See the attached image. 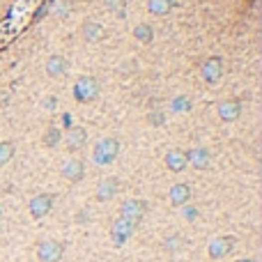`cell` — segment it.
<instances>
[{
	"instance_id": "obj_3",
	"label": "cell",
	"mask_w": 262,
	"mask_h": 262,
	"mask_svg": "<svg viewBox=\"0 0 262 262\" xmlns=\"http://www.w3.org/2000/svg\"><path fill=\"white\" fill-rule=\"evenodd\" d=\"M62 256H65V242L44 239L37 244V260L39 262H60Z\"/></svg>"
},
{
	"instance_id": "obj_22",
	"label": "cell",
	"mask_w": 262,
	"mask_h": 262,
	"mask_svg": "<svg viewBox=\"0 0 262 262\" xmlns=\"http://www.w3.org/2000/svg\"><path fill=\"white\" fill-rule=\"evenodd\" d=\"M163 249L170 251V253H177V251L184 249V237H182V235H173V237H168L166 242H163Z\"/></svg>"
},
{
	"instance_id": "obj_20",
	"label": "cell",
	"mask_w": 262,
	"mask_h": 262,
	"mask_svg": "<svg viewBox=\"0 0 262 262\" xmlns=\"http://www.w3.org/2000/svg\"><path fill=\"white\" fill-rule=\"evenodd\" d=\"M16 154V145L14 140H0V168L7 166Z\"/></svg>"
},
{
	"instance_id": "obj_19",
	"label": "cell",
	"mask_w": 262,
	"mask_h": 262,
	"mask_svg": "<svg viewBox=\"0 0 262 262\" xmlns=\"http://www.w3.org/2000/svg\"><path fill=\"white\" fill-rule=\"evenodd\" d=\"M133 39L140 44H152L154 42V28L149 23H138L133 28Z\"/></svg>"
},
{
	"instance_id": "obj_29",
	"label": "cell",
	"mask_w": 262,
	"mask_h": 262,
	"mask_svg": "<svg viewBox=\"0 0 262 262\" xmlns=\"http://www.w3.org/2000/svg\"><path fill=\"white\" fill-rule=\"evenodd\" d=\"M235 262H256V260H251V258H246V260H235Z\"/></svg>"
},
{
	"instance_id": "obj_4",
	"label": "cell",
	"mask_w": 262,
	"mask_h": 262,
	"mask_svg": "<svg viewBox=\"0 0 262 262\" xmlns=\"http://www.w3.org/2000/svg\"><path fill=\"white\" fill-rule=\"evenodd\" d=\"M223 72H226V65H223L221 55H209L203 65H200V78L209 85L219 83L221 78H223Z\"/></svg>"
},
{
	"instance_id": "obj_27",
	"label": "cell",
	"mask_w": 262,
	"mask_h": 262,
	"mask_svg": "<svg viewBox=\"0 0 262 262\" xmlns=\"http://www.w3.org/2000/svg\"><path fill=\"white\" fill-rule=\"evenodd\" d=\"M122 5H125L122 0H108V7H111L113 12H118V16H120V18H125V12H122Z\"/></svg>"
},
{
	"instance_id": "obj_23",
	"label": "cell",
	"mask_w": 262,
	"mask_h": 262,
	"mask_svg": "<svg viewBox=\"0 0 262 262\" xmlns=\"http://www.w3.org/2000/svg\"><path fill=\"white\" fill-rule=\"evenodd\" d=\"M173 111L175 113H184V111H191V99L186 97H177L173 102Z\"/></svg>"
},
{
	"instance_id": "obj_26",
	"label": "cell",
	"mask_w": 262,
	"mask_h": 262,
	"mask_svg": "<svg viewBox=\"0 0 262 262\" xmlns=\"http://www.w3.org/2000/svg\"><path fill=\"white\" fill-rule=\"evenodd\" d=\"M182 209H184V219L186 221H196L198 219V209L193 207V205H184Z\"/></svg>"
},
{
	"instance_id": "obj_10",
	"label": "cell",
	"mask_w": 262,
	"mask_h": 262,
	"mask_svg": "<svg viewBox=\"0 0 262 262\" xmlns=\"http://www.w3.org/2000/svg\"><path fill=\"white\" fill-rule=\"evenodd\" d=\"M60 175H62L67 182L78 184V182H83V177H85V163L81 159L65 161V163H62V168H60Z\"/></svg>"
},
{
	"instance_id": "obj_7",
	"label": "cell",
	"mask_w": 262,
	"mask_h": 262,
	"mask_svg": "<svg viewBox=\"0 0 262 262\" xmlns=\"http://www.w3.org/2000/svg\"><path fill=\"white\" fill-rule=\"evenodd\" d=\"M235 244H237V239H235L233 235H221V237H214L207 246L209 260H221V258L230 256L233 249H235Z\"/></svg>"
},
{
	"instance_id": "obj_1",
	"label": "cell",
	"mask_w": 262,
	"mask_h": 262,
	"mask_svg": "<svg viewBox=\"0 0 262 262\" xmlns=\"http://www.w3.org/2000/svg\"><path fill=\"white\" fill-rule=\"evenodd\" d=\"M120 147H122V145H120L118 138H113V136L102 138V140L92 147V161H95L97 166H111V163L118 159Z\"/></svg>"
},
{
	"instance_id": "obj_21",
	"label": "cell",
	"mask_w": 262,
	"mask_h": 262,
	"mask_svg": "<svg viewBox=\"0 0 262 262\" xmlns=\"http://www.w3.org/2000/svg\"><path fill=\"white\" fill-rule=\"evenodd\" d=\"M60 140H62V133H60L58 127H48L46 131H44V136H42V145L48 149H53L55 145H60Z\"/></svg>"
},
{
	"instance_id": "obj_24",
	"label": "cell",
	"mask_w": 262,
	"mask_h": 262,
	"mask_svg": "<svg viewBox=\"0 0 262 262\" xmlns=\"http://www.w3.org/2000/svg\"><path fill=\"white\" fill-rule=\"evenodd\" d=\"M69 9H72L69 0H62V2H58V7H55V14H58L60 18H65L67 14H69Z\"/></svg>"
},
{
	"instance_id": "obj_8",
	"label": "cell",
	"mask_w": 262,
	"mask_h": 262,
	"mask_svg": "<svg viewBox=\"0 0 262 262\" xmlns=\"http://www.w3.org/2000/svg\"><path fill=\"white\" fill-rule=\"evenodd\" d=\"M136 226L138 223H133V221H127V219H115L113 228H111V239H113L115 246H125L127 242H129L131 237H133V233H136Z\"/></svg>"
},
{
	"instance_id": "obj_28",
	"label": "cell",
	"mask_w": 262,
	"mask_h": 262,
	"mask_svg": "<svg viewBox=\"0 0 262 262\" xmlns=\"http://www.w3.org/2000/svg\"><path fill=\"white\" fill-rule=\"evenodd\" d=\"M147 120H149V125H154V127H161V125H163V115H161V113H152Z\"/></svg>"
},
{
	"instance_id": "obj_6",
	"label": "cell",
	"mask_w": 262,
	"mask_h": 262,
	"mask_svg": "<svg viewBox=\"0 0 262 262\" xmlns=\"http://www.w3.org/2000/svg\"><path fill=\"white\" fill-rule=\"evenodd\" d=\"M53 203H55V196H53V193H37V196H32V198H30V203H28L30 216H32L35 221H42L44 216L51 214Z\"/></svg>"
},
{
	"instance_id": "obj_31",
	"label": "cell",
	"mask_w": 262,
	"mask_h": 262,
	"mask_svg": "<svg viewBox=\"0 0 262 262\" xmlns=\"http://www.w3.org/2000/svg\"><path fill=\"white\" fill-rule=\"evenodd\" d=\"M122 2H127V0H122Z\"/></svg>"
},
{
	"instance_id": "obj_12",
	"label": "cell",
	"mask_w": 262,
	"mask_h": 262,
	"mask_svg": "<svg viewBox=\"0 0 262 262\" xmlns=\"http://www.w3.org/2000/svg\"><path fill=\"white\" fill-rule=\"evenodd\" d=\"M118 191H120V179L118 177L102 179V182L97 184V191H95L97 203H108V200H113V198L118 196Z\"/></svg>"
},
{
	"instance_id": "obj_13",
	"label": "cell",
	"mask_w": 262,
	"mask_h": 262,
	"mask_svg": "<svg viewBox=\"0 0 262 262\" xmlns=\"http://www.w3.org/2000/svg\"><path fill=\"white\" fill-rule=\"evenodd\" d=\"M168 203L173 207H184L191 203V186L186 182H177V184L170 186L168 191Z\"/></svg>"
},
{
	"instance_id": "obj_15",
	"label": "cell",
	"mask_w": 262,
	"mask_h": 262,
	"mask_svg": "<svg viewBox=\"0 0 262 262\" xmlns=\"http://www.w3.org/2000/svg\"><path fill=\"white\" fill-rule=\"evenodd\" d=\"M67 72H69V60H67L65 55L55 53L46 60V76L48 78H65Z\"/></svg>"
},
{
	"instance_id": "obj_17",
	"label": "cell",
	"mask_w": 262,
	"mask_h": 262,
	"mask_svg": "<svg viewBox=\"0 0 262 262\" xmlns=\"http://www.w3.org/2000/svg\"><path fill=\"white\" fill-rule=\"evenodd\" d=\"M81 37H83L88 44H97L104 39V25L99 23V21H85L83 25H81Z\"/></svg>"
},
{
	"instance_id": "obj_9",
	"label": "cell",
	"mask_w": 262,
	"mask_h": 262,
	"mask_svg": "<svg viewBox=\"0 0 262 262\" xmlns=\"http://www.w3.org/2000/svg\"><path fill=\"white\" fill-rule=\"evenodd\" d=\"M186 163L191 168H196V170H207L209 163H212V154H209V149L203 147V145H196V147H191L186 152Z\"/></svg>"
},
{
	"instance_id": "obj_18",
	"label": "cell",
	"mask_w": 262,
	"mask_h": 262,
	"mask_svg": "<svg viewBox=\"0 0 262 262\" xmlns=\"http://www.w3.org/2000/svg\"><path fill=\"white\" fill-rule=\"evenodd\" d=\"M175 7V0H147V12L152 16H166Z\"/></svg>"
},
{
	"instance_id": "obj_11",
	"label": "cell",
	"mask_w": 262,
	"mask_h": 262,
	"mask_svg": "<svg viewBox=\"0 0 262 262\" xmlns=\"http://www.w3.org/2000/svg\"><path fill=\"white\" fill-rule=\"evenodd\" d=\"M65 145L69 152H81V149L88 145V131L85 127H72V129L65 133Z\"/></svg>"
},
{
	"instance_id": "obj_25",
	"label": "cell",
	"mask_w": 262,
	"mask_h": 262,
	"mask_svg": "<svg viewBox=\"0 0 262 262\" xmlns=\"http://www.w3.org/2000/svg\"><path fill=\"white\" fill-rule=\"evenodd\" d=\"M42 108H44V111H55V108H58V99H55L53 95L44 97V99H42Z\"/></svg>"
},
{
	"instance_id": "obj_14",
	"label": "cell",
	"mask_w": 262,
	"mask_h": 262,
	"mask_svg": "<svg viewBox=\"0 0 262 262\" xmlns=\"http://www.w3.org/2000/svg\"><path fill=\"white\" fill-rule=\"evenodd\" d=\"M163 163H166V168L170 170V173H184L186 170V152L179 147H173L168 149L166 156H163Z\"/></svg>"
},
{
	"instance_id": "obj_30",
	"label": "cell",
	"mask_w": 262,
	"mask_h": 262,
	"mask_svg": "<svg viewBox=\"0 0 262 262\" xmlns=\"http://www.w3.org/2000/svg\"><path fill=\"white\" fill-rule=\"evenodd\" d=\"M0 230H2V226H0Z\"/></svg>"
},
{
	"instance_id": "obj_5",
	"label": "cell",
	"mask_w": 262,
	"mask_h": 262,
	"mask_svg": "<svg viewBox=\"0 0 262 262\" xmlns=\"http://www.w3.org/2000/svg\"><path fill=\"white\" fill-rule=\"evenodd\" d=\"M147 212H149V205L143 198H129V200H125L120 205V216L127 221H133V223L143 221Z\"/></svg>"
},
{
	"instance_id": "obj_16",
	"label": "cell",
	"mask_w": 262,
	"mask_h": 262,
	"mask_svg": "<svg viewBox=\"0 0 262 262\" xmlns=\"http://www.w3.org/2000/svg\"><path fill=\"white\" fill-rule=\"evenodd\" d=\"M242 111H244V104L239 99H226V102L219 104V118L223 122H235V120L242 118Z\"/></svg>"
},
{
	"instance_id": "obj_2",
	"label": "cell",
	"mask_w": 262,
	"mask_h": 262,
	"mask_svg": "<svg viewBox=\"0 0 262 262\" xmlns=\"http://www.w3.org/2000/svg\"><path fill=\"white\" fill-rule=\"evenodd\" d=\"M74 99L78 104H92L99 97V81L95 76H81L74 83Z\"/></svg>"
}]
</instances>
